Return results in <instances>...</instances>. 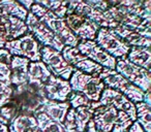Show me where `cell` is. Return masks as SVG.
<instances>
[{"mask_svg":"<svg viewBox=\"0 0 151 132\" xmlns=\"http://www.w3.org/2000/svg\"><path fill=\"white\" fill-rule=\"evenodd\" d=\"M30 61L22 57L13 56L11 64V76L9 81L13 86H21L27 83L28 65Z\"/></svg>","mask_w":151,"mask_h":132,"instance_id":"18","label":"cell"},{"mask_svg":"<svg viewBox=\"0 0 151 132\" xmlns=\"http://www.w3.org/2000/svg\"><path fill=\"white\" fill-rule=\"evenodd\" d=\"M4 49L9 51L12 56L22 57V58L28 59L30 62L40 61L42 46L36 41V39L29 32L17 39L7 41Z\"/></svg>","mask_w":151,"mask_h":132,"instance_id":"6","label":"cell"},{"mask_svg":"<svg viewBox=\"0 0 151 132\" xmlns=\"http://www.w3.org/2000/svg\"><path fill=\"white\" fill-rule=\"evenodd\" d=\"M44 85L26 83L21 86H14L13 94L7 104L12 105L18 115H33L46 102Z\"/></svg>","mask_w":151,"mask_h":132,"instance_id":"1","label":"cell"},{"mask_svg":"<svg viewBox=\"0 0 151 132\" xmlns=\"http://www.w3.org/2000/svg\"><path fill=\"white\" fill-rule=\"evenodd\" d=\"M18 2H19V4H21L22 6L26 9V11H29L30 7L32 6V4L34 3V1L33 0H20V1H18Z\"/></svg>","mask_w":151,"mask_h":132,"instance_id":"36","label":"cell"},{"mask_svg":"<svg viewBox=\"0 0 151 132\" xmlns=\"http://www.w3.org/2000/svg\"><path fill=\"white\" fill-rule=\"evenodd\" d=\"M28 15L26 11L18 1L15 0H0V17H15L25 21Z\"/></svg>","mask_w":151,"mask_h":132,"instance_id":"23","label":"cell"},{"mask_svg":"<svg viewBox=\"0 0 151 132\" xmlns=\"http://www.w3.org/2000/svg\"><path fill=\"white\" fill-rule=\"evenodd\" d=\"M129 62L151 72V50L144 46H132L126 56Z\"/></svg>","mask_w":151,"mask_h":132,"instance_id":"20","label":"cell"},{"mask_svg":"<svg viewBox=\"0 0 151 132\" xmlns=\"http://www.w3.org/2000/svg\"><path fill=\"white\" fill-rule=\"evenodd\" d=\"M132 123L134 122L132 121V119L125 113L118 111L117 118H116V121L113 126L112 132H126L129 129V127L132 126Z\"/></svg>","mask_w":151,"mask_h":132,"instance_id":"31","label":"cell"},{"mask_svg":"<svg viewBox=\"0 0 151 132\" xmlns=\"http://www.w3.org/2000/svg\"><path fill=\"white\" fill-rule=\"evenodd\" d=\"M116 35H118L125 44L132 46H144V48H151V39L140 35L138 32L134 30L127 29L123 26H118V27L111 29Z\"/></svg>","mask_w":151,"mask_h":132,"instance_id":"19","label":"cell"},{"mask_svg":"<svg viewBox=\"0 0 151 132\" xmlns=\"http://www.w3.org/2000/svg\"><path fill=\"white\" fill-rule=\"evenodd\" d=\"M44 93L48 100L65 102L71 93V89L68 81L56 78L52 74L44 84Z\"/></svg>","mask_w":151,"mask_h":132,"instance_id":"14","label":"cell"},{"mask_svg":"<svg viewBox=\"0 0 151 132\" xmlns=\"http://www.w3.org/2000/svg\"><path fill=\"white\" fill-rule=\"evenodd\" d=\"M70 108L68 101L65 102H58V101H51L47 99L46 102L38 108V113H44L48 116L51 120L59 124H62L64 118L66 116L68 109ZM35 111V113H36Z\"/></svg>","mask_w":151,"mask_h":132,"instance_id":"16","label":"cell"},{"mask_svg":"<svg viewBox=\"0 0 151 132\" xmlns=\"http://www.w3.org/2000/svg\"><path fill=\"white\" fill-rule=\"evenodd\" d=\"M6 42L7 39H6V35H5V31L3 29V26L0 23V49H4Z\"/></svg>","mask_w":151,"mask_h":132,"instance_id":"34","label":"cell"},{"mask_svg":"<svg viewBox=\"0 0 151 132\" xmlns=\"http://www.w3.org/2000/svg\"><path fill=\"white\" fill-rule=\"evenodd\" d=\"M65 132H78L77 130H68V131H65Z\"/></svg>","mask_w":151,"mask_h":132,"instance_id":"40","label":"cell"},{"mask_svg":"<svg viewBox=\"0 0 151 132\" xmlns=\"http://www.w3.org/2000/svg\"><path fill=\"white\" fill-rule=\"evenodd\" d=\"M64 22L68 29L79 40H95L99 26L90 19L77 15H66Z\"/></svg>","mask_w":151,"mask_h":132,"instance_id":"12","label":"cell"},{"mask_svg":"<svg viewBox=\"0 0 151 132\" xmlns=\"http://www.w3.org/2000/svg\"><path fill=\"white\" fill-rule=\"evenodd\" d=\"M12 58L13 56L9 54V51L5 49H0V76L9 81L11 76Z\"/></svg>","mask_w":151,"mask_h":132,"instance_id":"29","label":"cell"},{"mask_svg":"<svg viewBox=\"0 0 151 132\" xmlns=\"http://www.w3.org/2000/svg\"><path fill=\"white\" fill-rule=\"evenodd\" d=\"M0 132H9L7 126H5L4 124H2L1 122H0Z\"/></svg>","mask_w":151,"mask_h":132,"instance_id":"39","label":"cell"},{"mask_svg":"<svg viewBox=\"0 0 151 132\" xmlns=\"http://www.w3.org/2000/svg\"><path fill=\"white\" fill-rule=\"evenodd\" d=\"M101 105H103V106H113L118 111L125 113L132 119V122L137 121L134 104L118 91L105 87V89L101 92V97H99V100L96 101V102L90 103V107L92 109L96 108L97 106H101Z\"/></svg>","mask_w":151,"mask_h":132,"instance_id":"8","label":"cell"},{"mask_svg":"<svg viewBox=\"0 0 151 132\" xmlns=\"http://www.w3.org/2000/svg\"><path fill=\"white\" fill-rule=\"evenodd\" d=\"M0 23L3 26L7 41H12L28 32L25 21L15 17H0Z\"/></svg>","mask_w":151,"mask_h":132,"instance_id":"17","label":"cell"},{"mask_svg":"<svg viewBox=\"0 0 151 132\" xmlns=\"http://www.w3.org/2000/svg\"><path fill=\"white\" fill-rule=\"evenodd\" d=\"M93 117V109L90 106H81L75 109L76 130L78 132H84L87 124Z\"/></svg>","mask_w":151,"mask_h":132,"instance_id":"27","label":"cell"},{"mask_svg":"<svg viewBox=\"0 0 151 132\" xmlns=\"http://www.w3.org/2000/svg\"><path fill=\"white\" fill-rule=\"evenodd\" d=\"M143 102L146 103L147 105L151 106V101H150V91H147L144 93V97H143Z\"/></svg>","mask_w":151,"mask_h":132,"instance_id":"38","label":"cell"},{"mask_svg":"<svg viewBox=\"0 0 151 132\" xmlns=\"http://www.w3.org/2000/svg\"><path fill=\"white\" fill-rule=\"evenodd\" d=\"M68 83L73 92L84 95L91 102L99 101L105 89V85L99 76H89L77 69H73Z\"/></svg>","mask_w":151,"mask_h":132,"instance_id":"4","label":"cell"},{"mask_svg":"<svg viewBox=\"0 0 151 132\" xmlns=\"http://www.w3.org/2000/svg\"><path fill=\"white\" fill-rule=\"evenodd\" d=\"M25 24L27 26L28 32L32 34V36L42 46H49L58 52L63 50L64 44L59 40V38L30 11H28Z\"/></svg>","mask_w":151,"mask_h":132,"instance_id":"9","label":"cell"},{"mask_svg":"<svg viewBox=\"0 0 151 132\" xmlns=\"http://www.w3.org/2000/svg\"><path fill=\"white\" fill-rule=\"evenodd\" d=\"M34 118L37 123V128L40 132H65L62 124H59L51 120L48 116L44 113H33Z\"/></svg>","mask_w":151,"mask_h":132,"instance_id":"24","label":"cell"},{"mask_svg":"<svg viewBox=\"0 0 151 132\" xmlns=\"http://www.w3.org/2000/svg\"><path fill=\"white\" fill-rule=\"evenodd\" d=\"M85 57L97 63L101 67L115 70L116 59L103 51L93 40H81L76 46Z\"/></svg>","mask_w":151,"mask_h":132,"instance_id":"13","label":"cell"},{"mask_svg":"<svg viewBox=\"0 0 151 132\" xmlns=\"http://www.w3.org/2000/svg\"><path fill=\"white\" fill-rule=\"evenodd\" d=\"M40 61L44 63L49 71L56 78L68 81L73 71V67L67 64L63 59L61 52L49 46H42L40 49Z\"/></svg>","mask_w":151,"mask_h":132,"instance_id":"10","label":"cell"},{"mask_svg":"<svg viewBox=\"0 0 151 132\" xmlns=\"http://www.w3.org/2000/svg\"><path fill=\"white\" fill-rule=\"evenodd\" d=\"M61 55L67 64L73 67V69H77L89 76H99L104 68L99 64L93 62L92 60L81 54L77 48L64 46L63 50L61 51Z\"/></svg>","mask_w":151,"mask_h":132,"instance_id":"11","label":"cell"},{"mask_svg":"<svg viewBox=\"0 0 151 132\" xmlns=\"http://www.w3.org/2000/svg\"><path fill=\"white\" fill-rule=\"evenodd\" d=\"M84 132H99L96 130V128H95L94 122H93L92 119H91L90 122H89V123L87 124V126H86V128H85Z\"/></svg>","mask_w":151,"mask_h":132,"instance_id":"37","label":"cell"},{"mask_svg":"<svg viewBox=\"0 0 151 132\" xmlns=\"http://www.w3.org/2000/svg\"><path fill=\"white\" fill-rule=\"evenodd\" d=\"M52 76L47 66L42 62H29L27 72V83L36 85H44Z\"/></svg>","mask_w":151,"mask_h":132,"instance_id":"21","label":"cell"},{"mask_svg":"<svg viewBox=\"0 0 151 132\" xmlns=\"http://www.w3.org/2000/svg\"><path fill=\"white\" fill-rule=\"evenodd\" d=\"M126 132H144V130H143V128L140 126V124L136 121L132 124V126L129 127V129H128Z\"/></svg>","mask_w":151,"mask_h":132,"instance_id":"35","label":"cell"},{"mask_svg":"<svg viewBox=\"0 0 151 132\" xmlns=\"http://www.w3.org/2000/svg\"><path fill=\"white\" fill-rule=\"evenodd\" d=\"M14 86L9 80H5L0 76V107L4 106L9 103L13 94Z\"/></svg>","mask_w":151,"mask_h":132,"instance_id":"30","label":"cell"},{"mask_svg":"<svg viewBox=\"0 0 151 132\" xmlns=\"http://www.w3.org/2000/svg\"><path fill=\"white\" fill-rule=\"evenodd\" d=\"M99 78L104 83L105 87L113 89V90L118 91L119 93L123 94L134 104L143 101L145 92H143L137 86L130 84L128 81H126L121 74L116 72L115 70L104 67Z\"/></svg>","mask_w":151,"mask_h":132,"instance_id":"3","label":"cell"},{"mask_svg":"<svg viewBox=\"0 0 151 132\" xmlns=\"http://www.w3.org/2000/svg\"><path fill=\"white\" fill-rule=\"evenodd\" d=\"M115 71L121 74L130 84L140 88L143 92L150 91L151 72L132 64L126 58L116 60Z\"/></svg>","mask_w":151,"mask_h":132,"instance_id":"5","label":"cell"},{"mask_svg":"<svg viewBox=\"0 0 151 132\" xmlns=\"http://www.w3.org/2000/svg\"><path fill=\"white\" fill-rule=\"evenodd\" d=\"M37 4L42 5L46 9L55 15L57 18L64 19L67 13V1H59V0H35Z\"/></svg>","mask_w":151,"mask_h":132,"instance_id":"26","label":"cell"},{"mask_svg":"<svg viewBox=\"0 0 151 132\" xmlns=\"http://www.w3.org/2000/svg\"><path fill=\"white\" fill-rule=\"evenodd\" d=\"M94 41L101 50L105 51L107 54L115 58L116 60L126 58L130 50V46L127 44H125L111 29L107 28H99Z\"/></svg>","mask_w":151,"mask_h":132,"instance_id":"7","label":"cell"},{"mask_svg":"<svg viewBox=\"0 0 151 132\" xmlns=\"http://www.w3.org/2000/svg\"><path fill=\"white\" fill-rule=\"evenodd\" d=\"M7 128L9 132H34L37 128V123L33 115L22 113L16 117Z\"/></svg>","mask_w":151,"mask_h":132,"instance_id":"22","label":"cell"},{"mask_svg":"<svg viewBox=\"0 0 151 132\" xmlns=\"http://www.w3.org/2000/svg\"><path fill=\"white\" fill-rule=\"evenodd\" d=\"M63 128L65 131L68 130H76V121H75V108H69L66 116L64 118V121L62 123Z\"/></svg>","mask_w":151,"mask_h":132,"instance_id":"33","label":"cell"},{"mask_svg":"<svg viewBox=\"0 0 151 132\" xmlns=\"http://www.w3.org/2000/svg\"><path fill=\"white\" fill-rule=\"evenodd\" d=\"M67 101H68L70 108H75V109L81 106H90V103H91V101H89L84 95L77 92H73V91L69 94Z\"/></svg>","mask_w":151,"mask_h":132,"instance_id":"32","label":"cell"},{"mask_svg":"<svg viewBox=\"0 0 151 132\" xmlns=\"http://www.w3.org/2000/svg\"><path fill=\"white\" fill-rule=\"evenodd\" d=\"M29 11L34 17L37 18L42 23H44L59 38V40L64 44V46L76 48L78 46L80 40L68 29V27L64 22V19L57 18L51 11H49L48 9H46L42 5L35 2L30 7Z\"/></svg>","mask_w":151,"mask_h":132,"instance_id":"2","label":"cell"},{"mask_svg":"<svg viewBox=\"0 0 151 132\" xmlns=\"http://www.w3.org/2000/svg\"><path fill=\"white\" fill-rule=\"evenodd\" d=\"M118 111L113 106H97L93 109L92 120L99 132H112Z\"/></svg>","mask_w":151,"mask_h":132,"instance_id":"15","label":"cell"},{"mask_svg":"<svg viewBox=\"0 0 151 132\" xmlns=\"http://www.w3.org/2000/svg\"><path fill=\"white\" fill-rule=\"evenodd\" d=\"M136 106L137 122L143 128L144 132H151V111L150 106L146 103L139 102L134 104Z\"/></svg>","mask_w":151,"mask_h":132,"instance_id":"25","label":"cell"},{"mask_svg":"<svg viewBox=\"0 0 151 132\" xmlns=\"http://www.w3.org/2000/svg\"><path fill=\"white\" fill-rule=\"evenodd\" d=\"M91 11H92V9L85 1H82V0H67L66 15H77L89 19Z\"/></svg>","mask_w":151,"mask_h":132,"instance_id":"28","label":"cell"}]
</instances>
